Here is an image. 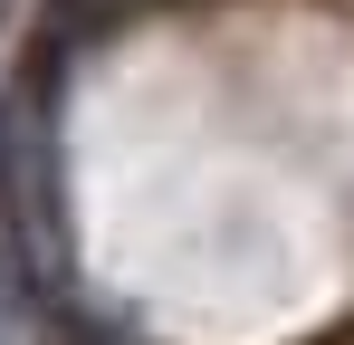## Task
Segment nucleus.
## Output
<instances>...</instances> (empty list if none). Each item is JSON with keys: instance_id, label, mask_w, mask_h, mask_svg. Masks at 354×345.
I'll list each match as a JSON object with an SVG mask.
<instances>
[{"instance_id": "nucleus-1", "label": "nucleus", "mask_w": 354, "mask_h": 345, "mask_svg": "<svg viewBox=\"0 0 354 345\" xmlns=\"http://www.w3.org/2000/svg\"><path fill=\"white\" fill-rule=\"evenodd\" d=\"M96 10H124V0H96Z\"/></svg>"}]
</instances>
